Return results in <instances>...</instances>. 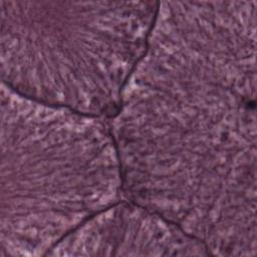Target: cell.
Listing matches in <instances>:
<instances>
[{
	"instance_id": "obj_1",
	"label": "cell",
	"mask_w": 257,
	"mask_h": 257,
	"mask_svg": "<svg viewBox=\"0 0 257 257\" xmlns=\"http://www.w3.org/2000/svg\"><path fill=\"white\" fill-rule=\"evenodd\" d=\"M124 188L156 208L216 216L256 204V88L177 67L131 76L108 118Z\"/></svg>"
},
{
	"instance_id": "obj_2",
	"label": "cell",
	"mask_w": 257,
	"mask_h": 257,
	"mask_svg": "<svg viewBox=\"0 0 257 257\" xmlns=\"http://www.w3.org/2000/svg\"><path fill=\"white\" fill-rule=\"evenodd\" d=\"M2 86L1 256L46 255L122 200L115 142L106 117Z\"/></svg>"
},
{
	"instance_id": "obj_3",
	"label": "cell",
	"mask_w": 257,
	"mask_h": 257,
	"mask_svg": "<svg viewBox=\"0 0 257 257\" xmlns=\"http://www.w3.org/2000/svg\"><path fill=\"white\" fill-rule=\"evenodd\" d=\"M156 1H8L3 83L45 103L110 117L142 59Z\"/></svg>"
},
{
	"instance_id": "obj_4",
	"label": "cell",
	"mask_w": 257,
	"mask_h": 257,
	"mask_svg": "<svg viewBox=\"0 0 257 257\" xmlns=\"http://www.w3.org/2000/svg\"><path fill=\"white\" fill-rule=\"evenodd\" d=\"M46 255H210L175 223L126 199L96 213Z\"/></svg>"
}]
</instances>
